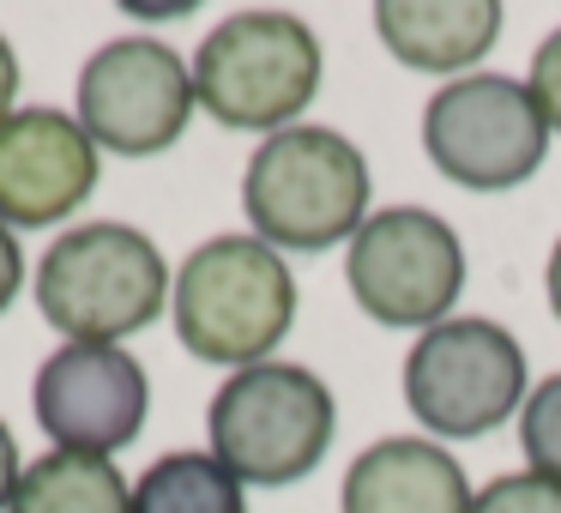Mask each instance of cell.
<instances>
[{"mask_svg":"<svg viewBox=\"0 0 561 513\" xmlns=\"http://www.w3.org/2000/svg\"><path fill=\"white\" fill-rule=\"evenodd\" d=\"M170 320L182 351L211 368L272 363L296 327V278L260 236H211L175 272Z\"/></svg>","mask_w":561,"mask_h":513,"instance_id":"obj_1","label":"cell"},{"mask_svg":"<svg viewBox=\"0 0 561 513\" xmlns=\"http://www.w3.org/2000/svg\"><path fill=\"white\" fill-rule=\"evenodd\" d=\"M471 501L465 465L416 435H387L363 447L339 489L344 513H471Z\"/></svg>","mask_w":561,"mask_h":513,"instance_id":"obj_12","label":"cell"},{"mask_svg":"<svg viewBox=\"0 0 561 513\" xmlns=\"http://www.w3.org/2000/svg\"><path fill=\"white\" fill-rule=\"evenodd\" d=\"M19 290H25V248H19V230L0 224V315L19 303Z\"/></svg>","mask_w":561,"mask_h":513,"instance_id":"obj_19","label":"cell"},{"mask_svg":"<svg viewBox=\"0 0 561 513\" xmlns=\"http://www.w3.org/2000/svg\"><path fill=\"white\" fill-rule=\"evenodd\" d=\"M375 31L392 61H404L411 73L465 79V67L495 49L501 7L495 0H380Z\"/></svg>","mask_w":561,"mask_h":513,"instance_id":"obj_13","label":"cell"},{"mask_svg":"<svg viewBox=\"0 0 561 513\" xmlns=\"http://www.w3.org/2000/svg\"><path fill=\"white\" fill-rule=\"evenodd\" d=\"M194 67L163 37H115L79 67V127L98 151L158 158L187 134Z\"/></svg>","mask_w":561,"mask_h":513,"instance_id":"obj_9","label":"cell"},{"mask_svg":"<svg viewBox=\"0 0 561 513\" xmlns=\"http://www.w3.org/2000/svg\"><path fill=\"white\" fill-rule=\"evenodd\" d=\"M98 146L61 110H13L0 122V224L49 230L98 194Z\"/></svg>","mask_w":561,"mask_h":513,"instance_id":"obj_11","label":"cell"},{"mask_svg":"<svg viewBox=\"0 0 561 513\" xmlns=\"http://www.w3.org/2000/svg\"><path fill=\"white\" fill-rule=\"evenodd\" d=\"M471 513H561V483H549L537 471L495 477L489 489H477Z\"/></svg>","mask_w":561,"mask_h":513,"instance_id":"obj_17","label":"cell"},{"mask_svg":"<svg viewBox=\"0 0 561 513\" xmlns=\"http://www.w3.org/2000/svg\"><path fill=\"white\" fill-rule=\"evenodd\" d=\"M127 513H248V495L211 453H163L139 471Z\"/></svg>","mask_w":561,"mask_h":513,"instance_id":"obj_15","label":"cell"},{"mask_svg":"<svg viewBox=\"0 0 561 513\" xmlns=\"http://www.w3.org/2000/svg\"><path fill=\"white\" fill-rule=\"evenodd\" d=\"M134 489H127L122 465L98 459V453H43L25 465L7 513H127Z\"/></svg>","mask_w":561,"mask_h":513,"instance_id":"obj_14","label":"cell"},{"mask_svg":"<svg viewBox=\"0 0 561 513\" xmlns=\"http://www.w3.org/2000/svg\"><path fill=\"white\" fill-rule=\"evenodd\" d=\"M368 158L339 127H284L260 139L242 175V212L278 254H327L368 224Z\"/></svg>","mask_w":561,"mask_h":513,"instance_id":"obj_2","label":"cell"},{"mask_svg":"<svg viewBox=\"0 0 561 513\" xmlns=\"http://www.w3.org/2000/svg\"><path fill=\"white\" fill-rule=\"evenodd\" d=\"M211 459L236 477V483L284 489L302 483L320 459H327L332 435H339V404L332 387L302 363H254L236 368L206 411Z\"/></svg>","mask_w":561,"mask_h":513,"instance_id":"obj_5","label":"cell"},{"mask_svg":"<svg viewBox=\"0 0 561 513\" xmlns=\"http://www.w3.org/2000/svg\"><path fill=\"white\" fill-rule=\"evenodd\" d=\"M543 290H549V308H556V320H561V242L549 248V272H543Z\"/></svg>","mask_w":561,"mask_h":513,"instance_id":"obj_22","label":"cell"},{"mask_svg":"<svg viewBox=\"0 0 561 513\" xmlns=\"http://www.w3.org/2000/svg\"><path fill=\"white\" fill-rule=\"evenodd\" d=\"M525 91H531V103H537V115H543L549 134H561V31H549V37L537 43Z\"/></svg>","mask_w":561,"mask_h":513,"instance_id":"obj_18","label":"cell"},{"mask_svg":"<svg viewBox=\"0 0 561 513\" xmlns=\"http://www.w3.org/2000/svg\"><path fill=\"white\" fill-rule=\"evenodd\" d=\"M344 278L375 327L428 332L453 320V303L465 290V242L453 236L447 218L423 206L368 212V224L351 236Z\"/></svg>","mask_w":561,"mask_h":513,"instance_id":"obj_8","label":"cell"},{"mask_svg":"<svg viewBox=\"0 0 561 513\" xmlns=\"http://www.w3.org/2000/svg\"><path fill=\"white\" fill-rule=\"evenodd\" d=\"M43 435L61 453H122L139 441L151 411V380L122 344H61L43 356L37 387H31Z\"/></svg>","mask_w":561,"mask_h":513,"instance_id":"obj_10","label":"cell"},{"mask_svg":"<svg viewBox=\"0 0 561 513\" xmlns=\"http://www.w3.org/2000/svg\"><path fill=\"white\" fill-rule=\"evenodd\" d=\"M519 447H525V465L549 483H561V375H549L543 387L525 399L519 411Z\"/></svg>","mask_w":561,"mask_h":513,"instance_id":"obj_16","label":"cell"},{"mask_svg":"<svg viewBox=\"0 0 561 513\" xmlns=\"http://www.w3.org/2000/svg\"><path fill=\"white\" fill-rule=\"evenodd\" d=\"M423 151L447 182L471 194H501L543 170L549 127L537 115L525 79L513 73H465L428 98Z\"/></svg>","mask_w":561,"mask_h":513,"instance_id":"obj_7","label":"cell"},{"mask_svg":"<svg viewBox=\"0 0 561 513\" xmlns=\"http://www.w3.org/2000/svg\"><path fill=\"white\" fill-rule=\"evenodd\" d=\"M404 404L447 441H477L525 411V351L483 315H453L416 332L404 356Z\"/></svg>","mask_w":561,"mask_h":513,"instance_id":"obj_6","label":"cell"},{"mask_svg":"<svg viewBox=\"0 0 561 513\" xmlns=\"http://www.w3.org/2000/svg\"><path fill=\"white\" fill-rule=\"evenodd\" d=\"M327 55L320 37L296 13H230L218 31H206L194 55V103L218 127L236 134H284L302 127V110L320 98Z\"/></svg>","mask_w":561,"mask_h":513,"instance_id":"obj_4","label":"cell"},{"mask_svg":"<svg viewBox=\"0 0 561 513\" xmlns=\"http://www.w3.org/2000/svg\"><path fill=\"white\" fill-rule=\"evenodd\" d=\"M13 98H19V55H13V43L0 37V122L13 115Z\"/></svg>","mask_w":561,"mask_h":513,"instance_id":"obj_21","label":"cell"},{"mask_svg":"<svg viewBox=\"0 0 561 513\" xmlns=\"http://www.w3.org/2000/svg\"><path fill=\"white\" fill-rule=\"evenodd\" d=\"M19 477H25V459H19V441H13V429L0 423V513L13 508V489H19Z\"/></svg>","mask_w":561,"mask_h":513,"instance_id":"obj_20","label":"cell"},{"mask_svg":"<svg viewBox=\"0 0 561 513\" xmlns=\"http://www.w3.org/2000/svg\"><path fill=\"white\" fill-rule=\"evenodd\" d=\"M170 260L134 224H79L37 260V308L67 344H122L163 320Z\"/></svg>","mask_w":561,"mask_h":513,"instance_id":"obj_3","label":"cell"}]
</instances>
